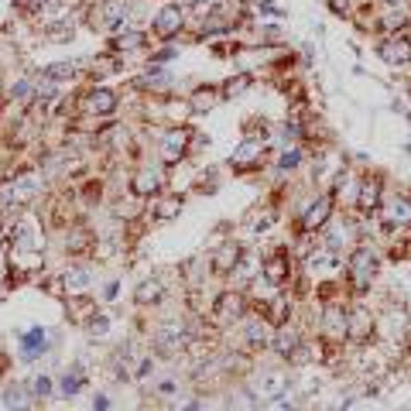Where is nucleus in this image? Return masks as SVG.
<instances>
[{"label": "nucleus", "mask_w": 411, "mask_h": 411, "mask_svg": "<svg viewBox=\"0 0 411 411\" xmlns=\"http://www.w3.org/2000/svg\"><path fill=\"white\" fill-rule=\"evenodd\" d=\"M373 271H377V257H373V251H367V247H360V251L353 254V261L346 264V278H350V285L356 292H367V288H371Z\"/></svg>", "instance_id": "1"}, {"label": "nucleus", "mask_w": 411, "mask_h": 411, "mask_svg": "<svg viewBox=\"0 0 411 411\" xmlns=\"http://www.w3.org/2000/svg\"><path fill=\"white\" fill-rule=\"evenodd\" d=\"M251 388H254V394H261V398L274 401V398H281V394H285V388H288V377H285L281 371H268V373H261Z\"/></svg>", "instance_id": "2"}, {"label": "nucleus", "mask_w": 411, "mask_h": 411, "mask_svg": "<svg viewBox=\"0 0 411 411\" xmlns=\"http://www.w3.org/2000/svg\"><path fill=\"white\" fill-rule=\"evenodd\" d=\"M329 213H333V196H319L312 206L305 209V216H302V226L312 234V230H319V226L329 219Z\"/></svg>", "instance_id": "3"}, {"label": "nucleus", "mask_w": 411, "mask_h": 411, "mask_svg": "<svg viewBox=\"0 0 411 411\" xmlns=\"http://www.w3.org/2000/svg\"><path fill=\"white\" fill-rule=\"evenodd\" d=\"M213 315L219 319V322H234V319H240V315H243V295H236V292L219 295Z\"/></svg>", "instance_id": "4"}, {"label": "nucleus", "mask_w": 411, "mask_h": 411, "mask_svg": "<svg viewBox=\"0 0 411 411\" xmlns=\"http://www.w3.org/2000/svg\"><path fill=\"white\" fill-rule=\"evenodd\" d=\"M261 158H264V144L261 141H243L240 151L234 155V168L236 172H247V168H254Z\"/></svg>", "instance_id": "5"}, {"label": "nucleus", "mask_w": 411, "mask_h": 411, "mask_svg": "<svg viewBox=\"0 0 411 411\" xmlns=\"http://www.w3.org/2000/svg\"><path fill=\"white\" fill-rule=\"evenodd\" d=\"M380 213H384V223H388L391 230L394 226H411V202L408 199H394V202H388Z\"/></svg>", "instance_id": "6"}, {"label": "nucleus", "mask_w": 411, "mask_h": 411, "mask_svg": "<svg viewBox=\"0 0 411 411\" xmlns=\"http://www.w3.org/2000/svg\"><path fill=\"white\" fill-rule=\"evenodd\" d=\"M178 28H182V11L178 7H165L155 18V35L158 38H172Z\"/></svg>", "instance_id": "7"}, {"label": "nucleus", "mask_w": 411, "mask_h": 411, "mask_svg": "<svg viewBox=\"0 0 411 411\" xmlns=\"http://www.w3.org/2000/svg\"><path fill=\"white\" fill-rule=\"evenodd\" d=\"M86 106H89V114L106 117V114H114V110H117V93H110V89H93L89 99H86Z\"/></svg>", "instance_id": "8"}, {"label": "nucleus", "mask_w": 411, "mask_h": 411, "mask_svg": "<svg viewBox=\"0 0 411 411\" xmlns=\"http://www.w3.org/2000/svg\"><path fill=\"white\" fill-rule=\"evenodd\" d=\"M264 278L271 281L274 288H281L285 281H288V257L285 254H274L264 261Z\"/></svg>", "instance_id": "9"}, {"label": "nucleus", "mask_w": 411, "mask_h": 411, "mask_svg": "<svg viewBox=\"0 0 411 411\" xmlns=\"http://www.w3.org/2000/svg\"><path fill=\"white\" fill-rule=\"evenodd\" d=\"M45 350H48V333H45V329H31V333L21 339V356H24V360H35V356Z\"/></svg>", "instance_id": "10"}, {"label": "nucleus", "mask_w": 411, "mask_h": 411, "mask_svg": "<svg viewBox=\"0 0 411 411\" xmlns=\"http://www.w3.org/2000/svg\"><path fill=\"white\" fill-rule=\"evenodd\" d=\"M99 11H103V18H99L103 28H120V24L127 21V4H124V0H106Z\"/></svg>", "instance_id": "11"}, {"label": "nucleus", "mask_w": 411, "mask_h": 411, "mask_svg": "<svg viewBox=\"0 0 411 411\" xmlns=\"http://www.w3.org/2000/svg\"><path fill=\"white\" fill-rule=\"evenodd\" d=\"M185 144H189V131H172L165 137V161H178L185 155Z\"/></svg>", "instance_id": "12"}, {"label": "nucleus", "mask_w": 411, "mask_h": 411, "mask_svg": "<svg viewBox=\"0 0 411 411\" xmlns=\"http://www.w3.org/2000/svg\"><path fill=\"white\" fill-rule=\"evenodd\" d=\"M380 55L388 62H408L411 59V45H408V38H391L384 48H380Z\"/></svg>", "instance_id": "13"}, {"label": "nucleus", "mask_w": 411, "mask_h": 411, "mask_svg": "<svg viewBox=\"0 0 411 411\" xmlns=\"http://www.w3.org/2000/svg\"><path fill=\"white\" fill-rule=\"evenodd\" d=\"M377 199H380V182H377V178H371V182H363L356 206H360L363 213H371V209H377Z\"/></svg>", "instance_id": "14"}, {"label": "nucleus", "mask_w": 411, "mask_h": 411, "mask_svg": "<svg viewBox=\"0 0 411 411\" xmlns=\"http://www.w3.org/2000/svg\"><path fill=\"white\" fill-rule=\"evenodd\" d=\"M161 295H165V281H161V278H148V281L137 288V302H141V305L161 302Z\"/></svg>", "instance_id": "15"}, {"label": "nucleus", "mask_w": 411, "mask_h": 411, "mask_svg": "<svg viewBox=\"0 0 411 411\" xmlns=\"http://www.w3.org/2000/svg\"><path fill=\"white\" fill-rule=\"evenodd\" d=\"M236 264H240V247H236V243H226V247L216 254V271L226 274V271H234Z\"/></svg>", "instance_id": "16"}, {"label": "nucleus", "mask_w": 411, "mask_h": 411, "mask_svg": "<svg viewBox=\"0 0 411 411\" xmlns=\"http://www.w3.org/2000/svg\"><path fill=\"white\" fill-rule=\"evenodd\" d=\"M158 189H161V175H158V172H141V175L134 178L137 196H151V192H158Z\"/></svg>", "instance_id": "17"}, {"label": "nucleus", "mask_w": 411, "mask_h": 411, "mask_svg": "<svg viewBox=\"0 0 411 411\" xmlns=\"http://www.w3.org/2000/svg\"><path fill=\"white\" fill-rule=\"evenodd\" d=\"M346 326H350V322H346V315L343 312L326 315V336H329V339H343V336H346Z\"/></svg>", "instance_id": "18"}, {"label": "nucleus", "mask_w": 411, "mask_h": 411, "mask_svg": "<svg viewBox=\"0 0 411 411\" xmlns=\"http://www.w3.org/2000/svg\"><path fill=\"white\" fill-rule=\"evenodd\" d=\"M89 243H93V236L86 234V230H72V234L65 236V247H69V254H82Z\"/></svg>", "instance_id": "19"}, {"label": "nucleus", "mask_w": 411, "mask_h": 411, "mask_svg": "<svg viewBox=\"0 0 411 411\" xmlns=\"http://www.w3.org/2000/svg\"><path fill=\"white\" fill-rule=\"evenodd\" d=\"M274 346H278V353H285V356L295 353V350H298V333H295V329H281L278 339H274Z\"/></svg>", "instance_id": "20"}, {"label": "nucleus", "mask_w": 411, "mask_h": 411, "mask_svg": "<svg viewBox=\"0 0 411 411\" xmlns=\"http://www.w3.org/2000/svg\"><path fill=\"white\" fill-rule=\"evenodd\" d=\"M4 401H7V408L11 411H28L31 408V401H28V391H24V388H11Z\"/></svg>", "instance_id": "21"}, {"label": "nucleus", "mask_w": 411, "mask_h": 411, "mask_svg": "<svg viewBox=\"0 0 411 411\" xmlns=\"http://www.w3.org/2000/svg\"><path fill=\"white\" fill-rule=\"evenodd\" d=\"M86 285H89V271H82V268H76V271L65 274V288L69 292H86Z\"/></svg>", "instance_id": "22"}, {"label": "nucleus", "mask_w": 411, "mask_h": 411, "mask_svg": "<svg viewBox=\"0 0 411 411\" xmlns=\"http://www.w3.org/2000/svg\"><path fill=\"white\" fill-rule=\"evenodd\" d=\"M69 76H72V65H69V62H55V65H48V72H45L48 82H59V79H69Z\"/></svg>", "instance_id": "23"}, {"label": "nucleus", "mask_w": 411, "mask_h": 411, "mask_svg": "<svg viewBox=\"0 0 411 411\" xmlns=\"http://www.w3.org/2000/svg\"><path fill=\"white\" fill-rule=\"evenodd\" d=\"M45 31H48L52 38H69V35H72V21H69V18H62V21H52V24H48Z\"/></svg>", "instance_id": "24"}, {"label": "nucleus", "mask_w": 411, "mask_h": 411, "mask_svg": "<svg viewBox=\"0 0 411 411\" xmlns=\"http://www.w3.org/2000/svg\"><path fill=\"white\" fill-rule=\"evenodd\" d=\"M213 103H216V93H213V89H199L196 99H192V106H196V110H209Z\"/></svg>", "instance_id": "25"}, {"label": "nucleus", "mask_w": 411, "mask_h": 411, "mask_svg": "<svg viewBox=\"0 0 411 411\" xmlns=\"http://www.w3.org/2000/svg\"><path fill=\"white\" fill-rule=\"evenodd\" d=\"M144 45V35L141 31H131V35H120L117 38V48H141Z\"/></svg>", "instance_id": "26"}, {"label": "nucleus", "mask_w": 411, "mask_h": 411, "mask_svg": "<svg viewBox=\"0 0 411 411\" xmlns=\"http://www.w3.org/2000/svg\"><path fill=\"white\" fill-rule=\"evenodd\" d=\"M247 339H251V343H257V339H261V343H268V326H264V322H251Z\"/></svg>", "instance_id": "27"}, {"label": "nucleus", "mask_w": 411, "mask_h": 411, "mask_svg": "<svg viewBox=\"0 0 411 411\" xmlns=\"http://www.w3.org/2000/svg\"><path fill=\"white\" fill-rule=\"evenodd\" d=\"M178 209H182V202H178V199H168V202H161L158 216H161V219H172V216H175Z\"/></svg>", "instance_id": "28"}, {"label": "nucleus", "mask_w": 411, "mask_h": 411, "mask_svg": "<svg viewBox=\"0 0 411 411\" xmlns=\"http://www.w3.org/2000/svg\"><path fill=\"white\" fill-rule=\"evenodd\" d=\"M247 86H251V76H236L226 82V93H243Z\"/></svg>", "instance_id": "29"}, {"label": "nucleus", "mask_w": 411, "mask_h": 411, "mask_svg": "<svg viewBox=\"0 0 411 411\" xmlns=\"http://www.w3.org/2000/svg\"><path fill=\"white\" fill-rule=\"evenodd\" d=\"M28 93H31V82H28V79L14 82V89H11V97L14 99H28Z\"/></svg>", "instance_id": "30"}, {"label": "nucleus", "mask_w": 411, "mask_h": 411, "mask_svg": "<svg viewBox=\"0 0 411 411\" xmlns=\"http://www.w3.org/2000/svg\"><path fill=\"white\" fill-rule=\"evenodd\" d=\"M285 315H288V302H285V298H278V302L271 305V319H274V322H281Z\"/></svg>", "instance_id": "31"}, {"label": "nucleus", "mask_w": 411, "mask_h": 411, "mask_svg": "<svg viewBox=\"0 0 411 411\" xmlns=\"http://www.w3.org/2000/svg\"><path fill=\"white\" fill-rule=\"evenodd\" d=\"M405 14H401V11H388V18H384V28H401V24H405Z\"/></svg>", "instance_id": "32"}, {"label": "nucleus", "mask_w": 411, "mask_h": 411, "mask_svg": "<svg viewBox=\"0 0 411 411\" xmlns=\"http://www.w3.org/2000/svg\"><path fill=\"white\" fill-rule=\"evenodd\" d=\"M281 165H285V168L298 165V151H285V155H281Z\"/></svg>", "instance_id": "33"}, {"label": "nucleus", "mask_w": 411, "mask_h": 411, "mask_svg": "<svg viewBox=\"0 0 411 411\" xmlns=\"http://www.w3.org/2000/svg\"><path fill=\"white\" fill-rule=\"evenodd\" d=\"M35 391H38V394H48V391H52V384H48L45 377H38V380H35Z\"/></svg>", "instance_id": "34"}, {"label": "nucleus", "mask_w": 411, "mask_h": 411, "mask_svg": "<svg viewBox=\"0 0 411 411\" xmlns=\"http://www.w3.org/2000/svg\"><path fill=\"white\" fill-rule=\"evenodd\" d=\"M408 312H411V302H408Z\"/></svg>", "instance_id": "35"}]
</instances>
